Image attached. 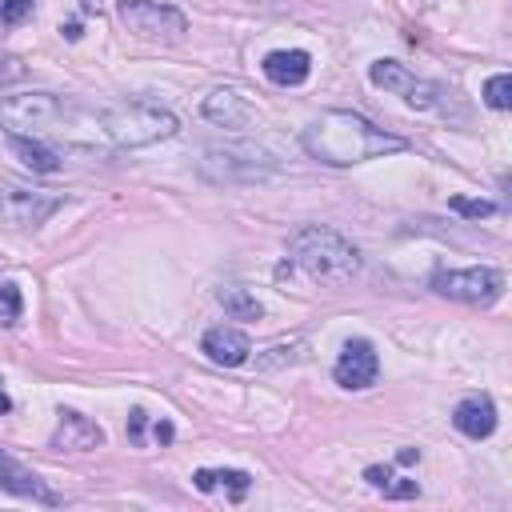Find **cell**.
<instances>
[{"mask_svg":"<svg viewBox=\"0 0 512 512\" xmlns=\"http://www.w3.org/2000/svg\"><path fill=\"white\" fill-rule=\"evenodd\" d=\"M16 320H20V288L0 284V324H16Z\"/></svg>","mask_w":512,"mask_h":512,"instance_id":"obj_22","label":"cell"},{"mask_svg":"<svg viewBox=\"0 0 512 512\" xmlns=\"http://www.w3.org/2000/svg\"><path fill=\"white\" fill-rule=\"evenodd\" d=\"M204 352H208V360H216L224 368H236V364L248 360L252 344H248V336L240 328H224L220 324V328H208L204 332Z\"/></svg>","mask_w":512,"mask_h":512,"instance_id":"obj_16","label":"cell"},{"mask_svg":"<svg viewBox=\"0 0 512 512\" xmlns=\"http://www.w3.org/2000/svg\"><path fill=\"white\" fill-rule=\"evenodd\" d=\"M144 420H148V416H144L140 408H132V416H128V440H132V444L144 440Z\"/></svg>","mask_w":512,"mask_h":512,"instance_id":"obj_26","label":"cell"},{"mask_svg":"<svg viewBox=\"0 0 512 512\" xmlns=\"http://www.w3.org/2000/svg\"><path fill=\"white\" fill-rule=\"evenodd\" d=\"M312 72V56L304 48H280V52H268L264 56V76L280 88H292V84H304Z\"/></svg>","mask_w":512,"mask_h":512,"instance_id":"obj_15","label":"cell"},{"mask_svg":"<svg viewBox=\"0 0 512 512\" xmlns=\"http://www.w3.org/2000/svg\"><path fill=\"white\" fill-rule=\"evenodd\" d=\"M268 160H272V156H268V152H260V148H212V152H208V160H204V168L220 164V172H212V176H220V180H228V176H232V168H240L236 176L256 180V176L272 172V164H268Z\"/></svg>","mask_w":512,"mask_h":512,"instance_id":"obj_11","label":"cell"},{"mask_svg":"<svg viewBox=\"0 0 512 512\" xmlns=\"http://www.w3.org/2000/svg\"><path fill=\"white\" fill-rule=\"evenodd\" d=\"M448 208L460 212V216H468V220H480V216H492V212H496L492 200H468V196H452Z\"/></svg>","mask_w":512,"mask_h":512,"instance_id":"obj_21","label":"cell"},{"mask_svg":"<svg viewBox=\"0 0 512 512\" xmlns=\"http://www.w3.org/2000/svg\"><path fill=\"white\" fill-rule=\"evenodd\" d=\"M12 408V400H8V392H4V384H0V416Z\"/></svg>","mask_w":512,"mask_h":512,"instance_id":"obj_30","label":"cell"},{"mask_svg":"<svg viewBox=\"0 0 512 512\" xmlns=\"http://www.w3.org/2000/svg\"><path fill=\"white\" fill-rule=\"evenodd\" d=\"M116 16L124 20V28L140 40L152 44H176L188 32V20L180 8L172 4H152V0H116Z\"/></svg>","mask_w":512,"mask_h":512,"instance_id":"obj_5","label":"cell"},{"mask_svg":"<svg viewBox=\"0 0 512 512\" xmlns=\"http://www.w3.org/2000/svg\"><path fill=\"white\" fill-rule=\"evenodd\" d=\"M204 116L220 128H244L252 120V104L240 88H216L208 100H204Z\"/></svg>","mask_w":512,"mask_h":512,"instance_id":"obj_12","label":"cell"},{"mask_svg":"<svg viewBox=\"0 0 512 512\" xmlns=\"http://www.w3.org/2000/svg\"><path fill=\"white\" fill-rule=\"evenodd\" d=\"M364 480H368V484H376V488H384V484L392 480V472H388V468H380V464H372V468H364Z\"/></svg>","mask_w":512,"mask_h":512,"instance_id":"obj_27","label":"cell"},{"mask_svg":"<svg viewBox=\"0 0 512 512\" xmlns=\"http://www.w3.org/2000/svg\"><path fill=\"white\" fill-rule=\"evenodd\" d=\"M288 252L292 260L320 284H348L360 272V252L332 228L320 224H304L288 236Z\"/></svg>","mask_w":512,"mask_h":512,"instance_id":"obj_2","label":"cell"},{"mask_svg":"<svg viewBox=\"0 0 512 512\" xmlns=\"http://www.w3.org/2000/svg\"><path fill=\"white\" fill-rule=\"evenodd\" d=\"M420 488H416V480H388L384 484V496H392V500H404V496H416Z\"/></svg>","mask_w":512,"mask_h":512,"instance_id":"obj_25","label":"cell"},{"mask_svg":"<svg viewBox=\"0 0 512 512\" xmlns=\"http://www.w3.org/2000/svg\"><path fill=\"white\" fill-rule=\"evenodd\" d=\"M72 104H64L52 92H28V96H8L0 104V128L8 136H36L44 140L48 132H64L72 120Z\"/></svg>","mask_w":512,"mask_h":512,"instance_id":"obj_3","label":"cell"},{"mask_svg":"<svg viewBox=\"0 0 512 512\" xmlns=\"http://www.w3.org/2000/svg\"><path fill=\"white\" fill-rule=\"evenodd\" d=\"M432 288L448 300H464V304H492L504 292V276L496 268H448L432 276Z\"/></svg>","mask_w":512,"mask_h":512,"instance_id":"obj_7","label":"cell"},{"mask_svg":"<svg viewBox=\"0 0 512 512\" xmlns=\"http://www.w3.org/2000/svg\"><path fill=\"white\" fill-rule=\"evenodd\" d=\"M452 424L468 436V440H484L496 432V404L488 396H464L452 412Z\"/></svg>","mask_w":512,"mask_h":512,"instance_id":"obj_13","label":"cell"},{"mask_svg":"<svg viewBox=\"0 0 512 512\" xmlns=\"http://www.w3.org/2000/svg\"><path fill=\"white\" fill-rule=\"evenodd\" d=\"M216 300L224 304V312L232 316V320H260V300L248 292V288H220L216 292Z\"/></svg>","mask_w":512,"mask_h":512,"instance_id":"obj_19","label":"cell"},{"mask_svg":"<svg viewBox=\"0 0 512 512\" xmlns=\"http://www.w3.org/2000/svg\"><path fill=\"white\" fill-rule=\"evenodd\" d=\"M152 432H156V440H160V444H168V440H172V424H168V420H160Z\"/></svg>","mask_w":512,"mask_h":512,"instance_id":"obj_28","label":"cell"},{"mask_svg":"<svg viewBox=\"0 0 512 512\" xmlns=\"http://www.w3.org/2000/svg\"><path fill=\"white\" fill-rule=\"evenodd\" d=\"M484 100H488V108H496V112L512 108V76H508V72H496V76L484 84Z\"/></svg>","mask_w":512,"mask_h":512,"instance_id":"obj_20","label":"cell"},{"mask_svg":"<svg viewBox=\"0 0 512 512\" xmlns=\"http://www.w3.org/2000/svg\"><path fill=\"white\" fill-rule=\"evenodd\" d=\"M368 76H372V84H376V88H388V92L404 96L412 108H432V104L440 100V88H436V84H428V80L412 76V72H408L404 64H396V60H376Z\"/></svg>","mask_w":512,"mask_h":512,"instance_id":"obj_8","label":"cell"},{"mask_svg":"<svg viewBox=\"0 0 512 512\" xmlns=\"http://www.w3.org/2000/svg\"><path fill=\"white\" fill-rule=\"evenodd\" d=\"M64 204L60 192H48V188H24L16 180H4L0 184V224L8 228H40L56 208Z\"/></svg>","mask_w":512,"mask_h":512,"instance_id":"obj_6","label":"cell"},{"mask_svg":"<svg viewBox=\"0 0 512 512\" xmlns=\"http://www.w3.org/2000/svg\"><path fill=\"white\" fill-rule=\"evenodd\" d=\"M104 444V428L80 412H60V424L52 432V448L60 452H92Z\"/></svg>","mask_w":512,"mask_h":512,"instance_id":"obj_10","label":"cell"},{"mask_svg":"<svg viewBox=\"0 0 512 512\" xmlns=\"http://www.w3.org/2000/svg\"><path fill=\"white\" fill-rule=\"evenodd\" d=\"M32 16V0H0V24H20Z\"/></svg>","mask_w":512,"mask_h":512,"instance_id":"obj_23","label":"cell"},{"mask_svg":"<svg viewBox=\"0 0 512 512\" xmlns=\"http://www.w3.org/2000/svg\"><path fill=\"white\" fill-rule=\"evenodd\" d=\"M192 484H196L200 492H212V488H232V496L240 500V496L248 492L252 476H248V472H240V468H200V472L192 476Z\"/></svg>","mask_w":512,"mask_h":512,"instance_id":"obj_17","label":"cell"},{"mask_svg":"<svg viewBox=\"0 0 512 512\" xmlns=\"http://www.w3.org/2000/svg\"><path fill=\"white\" fill-rule=\"evenodd\" d=\"M304 152L320 164H336V168H348V164H360V160H372V156H384V152H400L404 140L376 128L372 120H364L360 112H344V108H328L320 112L304 136H300Z\"/></svg>","mask_w":512,"mask_h":512,"instance_id":"obj_1","label":"cell"},{"mask_svg":"<svg viewBox=\"0 0 512 512\" xmlns=\"http://www.w3.org/2000/svg\"><path fill=\"white\" fill-rule=\"evenodd\" d=\"M176 128H180L176 116L164 108H152V104H120L100 116V132L120 148H144V144L168 140V136H176Z\"/></svg>","mask_w":512,"mask_h":512,"instance_id":"obj_4","label":"cell"},{"mask_svg":"<svg viewBox=\"0 0 512 512\" xmlns=\"http://www.w3.org/2000/svg\"><path fill=\"white\" fill-rule=\"evenodd\" d=\"M12 148H16V156H24V164L32 172H56V164H60L56 152L36 136H12Z\"/></svg>","mask_w":512,"mask_h":512,"instance_id":"obj_18","label":"cell"},{"mask_svg":"<svg viewBox=\"0 0 512 512\" xmlns=\"http://www.w3.org/2000/svg\"><path fill=\"white\" fill-rule=\"evenodd\" d=\"M332 376H336L340 388H368V384H376V376H380V360H376L372 340H364V336L348 340V344L340 348V360H336Z\"/></svg>","mask_w":512,"mask_h":512,"instance_id":"obj_9","label":"cell"},{"mask_svg":"<svg viewBox=\"0 0 512 512\" xmlns=\"http://www.w3.org/2000/svg\"><path fill=\"white\" fill-rule=\"evenodd\" d=\"M24 76H28V68H24L20 56H0V84H16Z\"/></svg>","mask_w":512,"mask_h":512,"instance_id":"obj_24","label":"cell"},{"mask_svg":"<svg viewBox=\"0 0 512 512\" xmlns=\"http://www.w3.org/2000/svg\"><path fill=\"white\" fill-rule=\"evenodd\" d=\"M396 460H400V464H412V460H420V452H416V448H400Z\"/></svg>","mask_w":512,"mask_h":512,"instance_id":"obj_29","label":"cell"},{"mask_svg":"<svg viewBox=\"0 0 512 512\" xmlns=\"http://www.w3.org/2000/svg\"><path fill=\"white\" fill-rule=\"evenodd\" d=\"M0 488L4 492H16V496H28V500H40V504H56V492L36 472H28L24 464H16L8 452H0Z\"/></svg>","mask_w":512,"mask_h":512,"instance_id":"obj_14","label":"cell"}]
</instances>
